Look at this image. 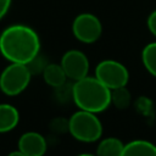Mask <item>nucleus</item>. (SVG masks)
<instances>
[{"label":"nucleus","instance_id":"f257e3e1","mask_svg":"<svg viewBox=\"0 0 156 156\" xmlns=\"http://www.w3.org/2000/svg\"><path fill=\"white\" fill-rule=\"evenodd\" d=\"M0 52L10 63L27 65L40 52L38 33L26 24H12L0 33Z\"/></svg>","mask_w":156,"mask_h":156},{"label":"nucleus","instance_id":"f03ea898","mask_svg":"<svg viewBox=\"0 0 156 156\" xmlns=\"http://www.w3.org/2000/svg\"><path fill=\"white\" fill-rule=\"evenodd\" d=\"M72 101L78 110L101 113L111 105V90L95 76H87L72 84Z\"/></svg>","mask_w":156,"mask_h":156},{"label":"nucleus","instance_id":"7ed1b4c3","mask_svg":"<svg viewBox=\"0 0 156 156\" xmlns=\"http://www.w3.org/2000/svg\"><path fill=\"white\" fill-rule=\"evenodd\" d=\"M68 133L77 141L90 144L101 139L104 127L96 113L78 110L68 118Z\"/></svg>","mask_w":156,"mask_h":156},{"label":"nucleus","instance_id":"20e7f679","mask_svg":"<svg viewBox=\"0 0 156 156\" xmlns=\"http://www.w3.org/2000/svg\"><path fill=\"white\" fill-rule=\"evenodd\" d=\"M32 73L22 63H10L0 73V90L7 96H16L23 93L29 85Z\"/></svg>","mask_w":156,"mask_h":156},{"label":"nucleus","instance_id":"39448f33","mask_svg":"<svg viewBox=\"0 0 156 156\" xmlns=\"http://www.w3.org/2000/svg\"><path fill=\"white\" fill-rule=\"evenodd\" d=\"M95 77L110 90L127 87L129 72L127 67L117 60L106 58L100 61L95 67Z\"/></svg>","mask_w":156,"mask_h":156},{"label":"nucleus","instance_id":"423d86ee","mask_svg":"<svg viewBox=\"0 0 156 156\" xmlns=\"http://www.w3.org/2000/svg\"><path fill=\"white\" fill-rule=\"evenodd\" d=\"M72 33L78 41L93 44L98 41L102 34V23L95 15L83 12L74 17L72 22Z\"/></svg>","mask_w":156,"mask_h":156},{"label":"nucleus","instance_id":"0eeeda50","mask_svg":"<svg viewBox=\"0 0 156 156\" xmlns=\"http://www.w3.org/2000/svg\"><path fill=\"white\" fill-rule=\"evenodd\" d=\"M60 65L62 66L67 78L73 82L85 78L89 73V66H90L87 55L83 51L76 49L67 50L62 55Z\"/></svg>","mask_w":156,"mask_h":156},{"label":"nucleus","instance_id":"6e6552de","mask_svg":"<svg viewBox=\"0 0 156 156\" xmlns=\"http://www.w3.org/2000/svg\"><path fill=\"white\" fill-rule=\"evenodd\" d=\"M17 150L26 156H44L48 151L46 138L39 132L28 130L18 138Z\"/></svg>","mask_w":156,"mask_h":156},{"label":"nucleus","instance_id":"1a4fd4ad","mask_svg":"<svg viewBox=\"0 0 156 156\" xmlns=\"http://www.w3.org/2000/svg\"><path fill=\"white\" fill-rule=\"evenodd\" d=\"M122 156H156V145L145 139H134L124 144Z\"/></svg>","mask_w":156,"mask_h":156},{"label":"nucleus","instance_id":"9d476101","mask_svg":"<svg viewBox=\"0 0 156 156\" xmlns=\"http://www.w3.org/2000/svg\"><path fill=\"white\" fill-rule=\"evenodd\" d=\"M20 123V112L11 105L2 102L0 104V134L13 130Z\"/></svg>","mask_w":156,"mask_h":156},{"label":"nucleus","instance_id":"9b49d317","mask_svg":"<svg viewBox=\"0 0 156 156\" xmlns=\"http://www.w3.org/2000/svg\"><path fill=\"white\" fill-rule=\"evenodd\" d=\"M124 143L117 136L101 138L98 143L96 156H122Z\"/></svg>","mask_w":156,"mask_h":156},{"label":"nucleus","instance_id":"f8f14e48","mask_svg":"<svg viewBox=\"0 0 156 156\" xmlns=\"http://www.w3.org/2000/svg\"><path fill=\"white\" fill-rule=\"evenodd\" d=\"M41 74L44 82L54 89L63 85L68 79L60 63H48Z\"/></svg>","mask_w":156,"mask_h":156},{"label":"nucleus","instance_id":"ddd939ff","mask_svg":"<svg viewBox=\"0 0 156 156\" xmlns=\"http://www.w3.org/2000/svg\"><path fill=\"white\" fill-rule=\"evenodd\" d=\"M141 62L145 69L156 78V41L149 43L141 50Z\"/></svg>","mask_w":156,"mask_h":156},{"label":"nucleus","instance_id":"4468645a","mask_svg":"<svg viewBox=\"0 0 156 156\" xmlns=\"http://www.w3.org/2000/svg\"><path fill=\"white\" fill-rule=\"evenodd\" d=\"M132 104V94L127 87L111 90V105L118 110H126Z\"/></svg>","mask_w":156,"mask_h":156},{"label":"nucleus","instance_id":"2eb2a0df","mask_svg":"<svg viewBox=\"0 0 156 156\" xmlns=\"http://www.w3.org/2000/svg\"><path fill=\"white\" fill-rule=\"evenodd\" d=\"M46 62H45V60L40 56V54L38 55V56H35L30 62H28L26 66L28 67V69H29V72L32 73V76L33 74H39V73H43V71H44V68L46 67Z\"/></svg>","mask_w":156,"mask_h":156},{"label":"nucleus","instance_id":"dca6fc26","mask_svg":"<svg viewBox=\"0 0 156 156\" xmlns=\"http://www.w3.org/2000/svg\"><path fill=\"white\" fill-rule=\"evenodd\" d=\"M50 128H51L54 132H57V133L68 132V119H63V118H55V119H52Z\"/></svg>","mask_w":156,"mask_h":156},{"label":"nucleus","instance_id":"f3484780","mask_svg":"<svg viewBox=\"0 0 156 156\" xmlns=\"http://www.w3.org/2000/svg\"><path fill=\"white\" fill-rule=\"evenodd\" d=\"M146 26H147L149 32L156 38V10H154L149 15V17L146 20Z\"/></svg>","mask_w":156,"mask_h":156},{"label":"nucleus","instance_id":"a211bd4d","mask_svg":"<svg viewBox=\"0 0 156 156\" xmlns=\"http://www.w3.org/2000/svg\"><path fill=\"white\" fill-rule=\"evenodd\" d=\"M12 0H0V20H2L10 10Z\"/></svg>","mask_w":156,"mask_h":156},{"label":"nucleus","instance_id":"6ab92c4d","mask_svg":"<svg viewBox=\"0 0 156 156\" xmlns=\"http://www.w3.org/2000/svg\"><path fill=\"white\" fill-rule=\"evenodd\" d=\"M6 156H26V155H24V154H22L21 151H18V150H15V151L9 152Z\"/></svg>","mask_w":156,"mask_h":156},{"label":"nucleus","instance_id":"aec40b11","mask_svg":"<svg viewBox=\"0 0 156 156\" xmlns=\"http://www.w3.org/2000/svg\"><path fill=\"white\" fill-rule=\"evenodd\" d=\"M76 156H96L95 154H89V152H83V154H78Z\"/></svg>","mask_w":156,"mask_h":156}]
</instances>
